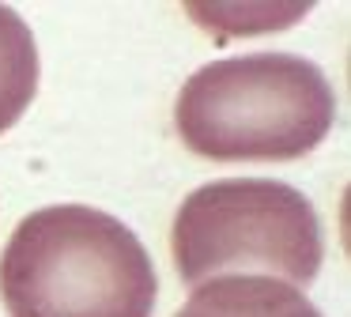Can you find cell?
Instances as JSON below:
<instances>
[{"label":"cell","mask_w":351,"mask_h":317,"mask_svg":"<svg viewBox=\"0 0 351 317\" xmlns=\"http://www.w3.org/2000/svg\"><path fill=\"white\" fill-rule=\"evenodd\" d=\"M0 298L12 317H152V253L117 215L49 204L12 231L0 253Z\"/></svg>","instance_id":"1"},{"label":"cell","mask_w":351,"mask_h":317,"mask_svg":"<svg viewBox=\"0 0 351 317\" xmlns=\"http://www.w3.org/2000/svg\"><path fill=\"white\" fill-rule=\"evenodd\" d=\"M336 91L298 53L212 60L185 80L174 125L193 155L212 163H291L332 132Z\"/></svg>","instance_id":"2"},{"label":"cell","mask_w":351,"mask_h":317,"mask_svg":"<svg viewBox=\"0 0 351 317\" xmlns=\"http://www.w3.org/2000/svg\"><path fill=\"white\" fill-rule=\"evenodd\" d=\"M325 261V231L310 196L272 178H223L193 189L174 219L182 283L261 268L283 283H310Z\"/></svg>","instance_id":"3"},{"label":"cell","mask_w":351,"mask_h":317,"mask_svg":"<svg viewBox=\"0 0 351 317\" xmlns=\"http://www.w3.org/2000/svg\"><path fill=\"white\" fill-rule=\"evenodd\" d=\"M174 317H321L317 306L283 279L238 272L193 287L189 302Z\"/></svg>","instance_id":"4"},{"label":"cell","mask_w":351,"mask_h":317,"mask_svg":"<svg viewBox=\"0 0 351 317\" xmlns=\"http://www.w3.org/2000/svg\"><path fill=\"white\" fill-rule=\"evenodd\" d=\"M38 95V45L16 8L0 4V132H8Z\"/></svg>","instance_id":"5"}]
</instances>
